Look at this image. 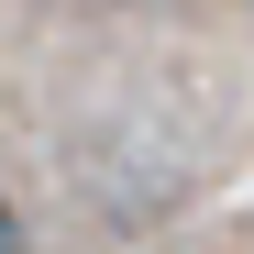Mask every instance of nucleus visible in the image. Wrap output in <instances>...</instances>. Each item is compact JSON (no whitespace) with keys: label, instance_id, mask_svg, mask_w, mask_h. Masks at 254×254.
<instances>
[{"label":"nucleus","instance_id":"obj_1","mask_svg":"<svg viewBox=\"0 0 254 254\" xmlns=\"http://www.w3.org/2000/svg\"><path fill=\"white\" fill-rule=\"evenodd\" d=\"M11 243H22V210H0V254H11Z\"/></svg>","mask_w":254,"mask_h":254}]
</instances>
